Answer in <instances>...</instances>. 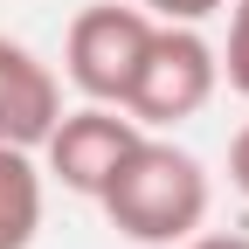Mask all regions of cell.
Masks as SVG:
<instances>
[{
    "mask_svg": "<svg viewBox=\"0 0 249 249\" xmlns=\"http://www.w3.org/2000/svg\"><path fill=\"white\" fill-rule=\"evenodd\" d=\"M208 201H214L208 166L187 145L152 139V132L124 152L118 173L97 187V208L111 214V229L124 242H145V249H180L187 235L208 222Z\"/></svg>",
    "mask_w": 249,
    "mask_h": 249,
    "instance_id": "1",
    "label": "cell"
},
{
    "mask_svg": "<svg viewBox=\"0 0 249 249\" xmlns=\"http://www.w3.org/2000/svg\"><path fill=\"white\" fill-rule=\"evenodd\" d=\"M214 83H222V62H214V42L194 21H160L145 42V62L132 90H124V111H132L145 132H166V124H187L194 111H208Z\"/></svg>",
    "mask_w": 249,
    "mask_h": 249,
    "instance_id": "2",
    "label": "cell"
},
{
    "mask_svg": "<svg viewBox=\"0 0 249 249\" xmlns=\"http://www.w3.org/2000/svg\"><path fill=\"white\" fill-rule=\"evenodd\" d=\"M152 28L160 21H152L145 7H118V0L83 7L70 21V35H62V70H70V83L90 104H124V90H132L139 62H145Z\"/></svg>",
    "mask_w": 249,
    "mask_h": 249,
    "instance_id": "3",
    "label": "cell"
},
{
    "mask_svg": "<svg viewBox=\"0 0 249 249\" xmlns=\"http://www.w3.org/2000/svg\"><path fill=\"white\" fill-rule=\"evenodd\" d=\"M145 139V124L124 111V104H83V111H62L55 132L42 139V173H55L70 194H90L97 201V187L118 173V160Z\"/></svg>",
    "mask_w": 249,
    "mask_h": 249,
    "instance_id": "4",
    "label": "cell"
},
{
    "mask_svg": "<svg viewBox=\"0 0 249 249\" xmlns=\"http://www.w3.org/2000/svg\"><path fill=\"white\" fill-rule=\"evenodd\" d=\"M62 118V83L55 70L14 35H0V145H28L42 152V139Z\"/></svg>",
    "mask_w": 249,
    "mask_h": 249,
    "instance_id": "5",
    "label": "cell"
},
{
    "mask_svg": "<svg viewBox=\"0 0 249 249\" xmlns=\"http://www.w3.org/2000/svg\"><path fill=\"white\" fill-rule=\"evenodd\" d=\"M42 235V166L28 145H0V249H28Z\"/></svg>",
    "mask_w": 249,
    "mask_h": 249,
    "instance_id": "6",
    "label": "cell"
},
{
    "mask_svg": "<svg viewBox=\"0 0 249 249\" xmlns=\"http://www.w3.org/2000/svg\"><path fill=\"white\" fill-rule=\"evenodd\" d=\"M235 97H249V0H229V49H214Z\"/></svg>",
    "mask_w": 249,
    "mask_h": 249,
    "instance_id": "7",
    "label": "cell"
},
{
    "mask_svg": "<svg viewBox=\"0 0 249 249\" xmlns=\"http://www.w3.org/2000/svg\"><path fill=\"white\" fill-rule=\"evenodd\" d=\"M139 7H145L152 21H194V28H201L208 14H222L229 0H139Z\"/></svg>",
    "mask_w": 249,
    "mask_h": 249,
    "instance_id": "8",
    "label": "cell"
},
{
    "mask_svg": "<svg viewBox=\"0 0 249 249\" xmlns=\"http://www.w3.org/2000/svg\"><path fill=\"white\" fill-rule=\"evenodd\" d=\"M229 187H235L242 201H249V124H242L235 139H229Z\"/></svg>",
    "mask_w": 249,
    "mask_h": 249,
    "instance_id": "9",
    "label": "cell"
},
{
    "mask_svg": "<svg viewBox=\"0 0 249 249\" xmlns=\"http://www.w3.org/2000/svg\"><path fill=\"white\" fill-rule=\"evenodd\" d=\"M180 249H249V235H201V229H194Z\"/></svg>",
    "mask_w": 249,
    "mask_h": 249,
    "instance_id": "10",
    "label": "cell"
}]
</instances>
